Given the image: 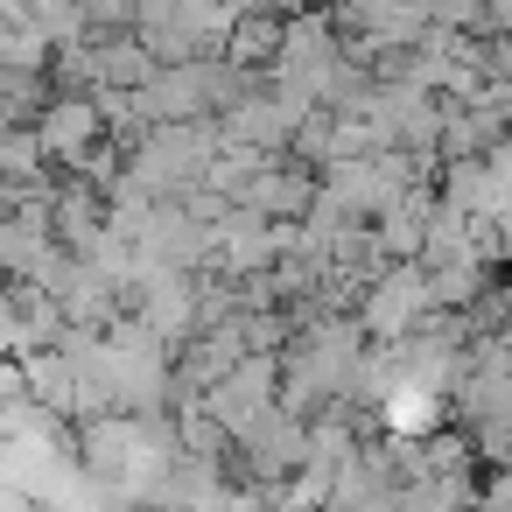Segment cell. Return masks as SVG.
I'll return each instance as SVG.
<instances>
[{
  "instance_id": "3",
  "label": "cell",
  "mask_w": 512,
  "mask_h": 512,
  "mask_svg": "<svg viewBox=\"0 0 512 512\" xmlns=\"http://www.w3.org/2000/svg\"><path fill=\"white\" fill-rule=\"evenodd\" d=\"M414 295H421V281H414V274L379 281V288L365 295V302H372V309H365V323H372V330H400V323H407V309H414Z\"/></svg>"
},
{
  "instance_id": "1",
  "label": "cell",
  "mask_w": 512,
  "mask_h": 512,
  "mask_svg": "<svg viewBox=\"0 0 512 512\" xmlns=\"http://www.w3.org/2000/svg\"><path fill=\"white\" fill-rule=\"evenodd\" d=\"M36 134H43L50 162H71V169H78L99 141H113V134H106V113H99V92H57V99L43 106Z\"/></svg>"
},
{
  "instance_id": "2",
  "label": "cell",
  "mask_w": 512,
  "mask_h": 512,
  "mask_svg": "<svg viewBox=\"0 0 512 512\" xmlns=\"http://www.w3.org/2000/svg\"><path fill=\"white\" fill-rule=\"evenodd\" d=\"M288 22H295V15H232L218 57L239 64V71H274L281 50H288Z\"/></svg>"
}]
</instances>
